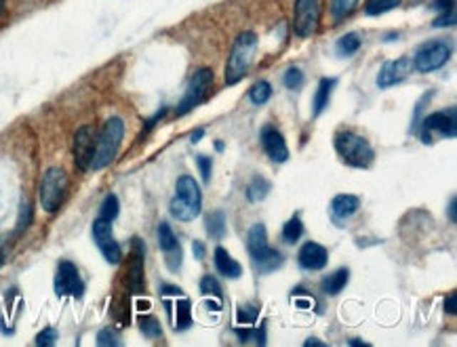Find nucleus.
<instances>
[{"label":"nucleus","mask_w":457,"mask_h":347,"mask_svg":"<svg viewBox=\"0 0 457 347\" xmlns=\"http://www.w3.org/2000/svg\"><path fill=\"white\" fill-rule=\"evenodd\" d=\"M171 215L178 221H194L202 211V192L194 177L182 175L175 183V196L169 204Z\"/></svg>","instance_id":"obj_1"},{"label":"nucleus","mask_w":457,"mask_h":347,"mask_svg":"<svg viewBox=\"0 0 457 347\" xmlns=\"http://www.w3.org/2000/svg\"><path fill=\"white\" fill-rule=\"evenodd\" d=\"M255 53H257V34L255 32L238 34V38L232 44L228 63H226V85L232 87L247 76V72L255 59Z\"/></svg>","instance_id":"obj_2"},{"label":"nucleus","mask_w":457,"mask_h":347,"mask_svg":"<svg viewBox=\"0 0 457 347\" xmlns=\"http://www.w3.org/2000/svg\"><path fill=\"white\" fill-rule=\"evenodd\" d=\"M337 156L354 169H369L375 160V152L365 137L352 133V130H339L333 139Z\"/></svg>","instance_id":"obj_3"},{"label":"nucleus","mask_w":457,"mask_h":347,"mask_svg":"<svg viewBox=\"0 0 457 347\" xmlns=\"http://www.w3.org/2000/svg\"><path fill=\"white\" fill-rule=\"evenodd\" d=\"M125 137V123L118 116H112L106 120L103 129L99 133V139L95 141V154H93L91 169L93 171H101L106 167H110L118 154V147L123 143Z\"/></svg>","instance_id":"obj_4"},{"label":"nucleus","mask_w":457,"mask_h":347,"mask_svg":"<svg viewBox=\"0 0 457 347\" xmlns=\"http://www.w3.org/2000/svg\"><path fill=\"white\" fill-rule=\"evenodd\" d=\"M247 251L251 255V259L255 263L257 271L260 274H270L276 271L282 263L284 257L270 249V242H268V234H266V225L264 223H255L251 225V229L247 232Z\"/></svg>","instance_id":"obj_5"},{"label":"nucleus","mask_w":457,"mask_h":347,"mask_svg":"<svg viewBox=\"0 0 457 347\" xmlns=\"http://www.w3.org/2000/svg\"><path fill=\"white\" fill-rule=\"evenodd\" d=\"M68 194V175L59 167L46 169L41 181V207L46 213H57Z\"/></svg>","instance_id":"obj_6"},{"label":"nucleus","mask_w":457,"mask_h":347,"mask_svg":"<svg viewBox=\"0 0 457 347\" xmlns=\"http://www.w3.org/2000/svg\"><path fill=\"white\" fill-rule=\"evenodd\" d=\"M211 87H213V72H211L209 68L196 70L194 76H192L190 83H188V88H185V93H183L182 101H180L178 108H175V114H178V116H185L188 112H192L194 108H198V105L205 101V97H207V93L211 90Z\"/></svg>","instance_id":"obj_7"},{"label":"nucleus","mask_w":457,"mask_h":347,"mask_svg":"<svg viewBox=\"0 0 457 347\" xmlns=\"http://www.w3.org/2000/svg\"><path fill=\"white\" fill-rule=\"evenodd\" d=\"M449 57H451V46H449V43H445V41H430V43H426L423 46L417 48V53L413 57V68L417 72H423V74L436 72V70H441L449 61Z\"/></svg>","instance_id":"obj_8"},{"label":"nucleus","mask_w":457,"mask_h":347,"mask_svg":"<svg viewBox=\"0 0 457 347\" xmlns=\"http://www.w3.org/2000/svg\"><path fill=\"white\" fill-rule=\"evenodd\" d=\"M320 21V2L319 0H295V13H293V32L299 38H308L317 32Z\"/></svg>","instance_id":"obj_9"},{"label":"nucleus","mask_w":457,"mask_h":347,"mask_svg":"<svg viewBox=\"0 0 457 347\" xmlns=\"http://www.w3.org/2000/svg\"><path fill=\"white\" fill-rule=\"evenodd\" d=\"M93 240L97 244V249L101 251L103 259L110 265H118L123 261V251L120 244L116 242L114 234H112V223L106 219L97 217L93 223Z\"/></svg>","instance_id":"obj_10"},{"label":"nucleus","mask_w":457,"mask_h":347,"mask_svg":"<svg viewBox=\"0 0 457 347\" xmlns=\"http://www.w3.org/2000/svg\"><path fill=\"white\" fill-rule=\"evenodd\" d=\"M85 284L81 280V274L72 261H59L57 276H55V295L57 297H83Z\"/></svg>","instance_id":"obj_11"},{"label":"nucleus","mask_w":457,"mask_h":347,"mask_svg":"<svg viewBox=\"0 0 457 347\" xmlns=\"http://www.w3.org/2000/svg\"><path fill=\"white\" fill-rule=\"evenodd\" d=\"M419 130H421V141H423V143H430V141H432V137H430L432 130H438L443 137H456V108H449V110H441V112L430 114L428 118H423V120L419 123Z\"/></svg>","instance_id":"obj_12"},{"label":"nucleus","mask_w":457,"mask_h":347,"mask_svg":"<svg viewBox=\"0 0 457 347\" xmlns=\"http://www.w3.org/2000/svg\"><path fill=\"white\" fill-rule=\"evenodd\" d=\"M158 244L165 253V259H167V265L171 271H180V265H182V244L173 232V227L163 221L158 225Z\"/></svg>","instance_id":"obj_13"},{"label":"nucleus","mask_w":457,"mask_h":347,"mask_svg":"<svg viewBox=\"0 0 457 347\" xmlns=\"http://www.w3.org/2000/svg\"><path fill=\"white\" fill-rule=\"evenodd\" d=\"M260 139H262V147L264 152L268 154V158L280 165V162H287L289 160V147H287V141L282 137V133L272 127V125H266L262 127L260 133Z\"/></svg>","instance_id":"obj_14"},{"label":"nucleus","mask_w":457,"mask_h":347,"mask_svg":"<svg viewBox=\"0 0 457 347\" xmlns=\"http://www.w3.org/2000/svg\"><path fill=\"white\" fill-rule=\"evenodd\" d=\"M413 72V59L409 57H399L394 61H386L379 76H377V87L390 88L405 81Z\"/></svg>","instance_id":"obj_15"},{"label":"nucleus","mask_w":457,"mask_h":347,"mask_svg":"<svg viewBox=\"0 0 457 347\" xmlns=\"http://www.w3.org/2000/svg\"><path fill=\"white\" fill-rule=\"evenodd\" d=\"M93 154H95V137L91 127H81L74 135V162L78 171L91 169Z\"/></svg>","instance_id":"obj_16"},{"label":"nucleus","mask_w":457,"mask_h":347,"mask_svg":"<svg viewBox=\"0 0 457 347\" xmlns=\"http://www.w3.org/2000/svg\"><path fill=\"white\" fill-rule=\"evenodd\" d=\"M297 263L302 269H308V271H319L322 269L327 263H329V251L319 244V242H306L299 253H297Z\"/></svg>","instance_id":"obj_17"},{"label":"nucleus","mask_w":457,"mask_h":347,"mask_svg":"<svg viewBox=\"0 0 457 347\" xmlns=\"http://www.w3.org/2000/svg\"><path fill=\"white\" fill-rule=\"evenodd\" d=\"M361 209V198L354 194H337L331 202V217L335 223H344Z\"/></svg>","instance_id":"obj_18"},{"label":"nucleus","mask_w":457,"mask_h":347,"mask_svg":"<svg viewBox=\"0 0 457 347\" xmlns=\"http://www.w3.org/2000/svg\"><path fill=\"white\" fill-rule=\"evenodd\" d=\"M213 261H215L217 271H220L224 278H232V280H234V278H240V276H242V265L236 259H232V255H230L224 247H217V249H215Z\"/></svg>","instance_id":"obj_19"},{"label":"nucleus","mask_w":457,"mask_h":347,"mask_svg":"<svg viewBox=\"0 0 457 347\" xmlns=\"http://www.w3.org/2000/svg\"><path fill=\"white\" fill-rule=\"evenodd\" d=\"M348 280H350V269L348 267H342V269H335L333 274H329L324 280H322V293L324 295H339L344 289H346V284H348Z\"/></svg>","instance_id":"obj_20"},{"label":"nucleus","mask_w":457,"mask_h":347,"mask_svg":"<svg viewBox=\"0 0 457 347\" xmlns=\"http://www.w3.org/2000/svg\"><path fill=\"white\" fill-rule=\"evenodd\" d=\"M133 247H135V253H133V265H131V289L133 291H141V282H143V255H145V247L143 242L135 238L133 240Z\"/></svg>","instance_id":"obj_21"},{"label":"nucleus","mask_w":457,"mask_h":347,"mask_svg":"<svg viewBox=\"0 0 457 347\" xmlns=\"http://www.w3.org/2000/svg\"><path fill=\"white\" fill-rule=\"evenodd\" d=\"M335 85H337V78H320L317 95H314V99H312V112H314V116H320L322 110L329 105V97H331Z\"/></svg>","instance_id":"obj_22"},{"label":"nucleus","mask_w":457,"mask_h":347,"mask_svg":"<svg viewBox=\"0 0 457 347\" xmlns=\"http://www.w3.org/2000/svg\"><path fill=\"white\" fill-rule=\"evenodd\" d=\"M171 318H173V328L178 333L182 331H188L192 326V304L190 299H178L175 301V314L171 311Z\"/></svg>","instance_id":"obj_23"},{"label":"nucleus","mask_w":457,"mask_h":347,"mask_svg":"<svg viewBox=\"0 0 457 347\" xmlns=\"http://www.w3.org/2000/svg\"><path fill=\"white\" fill-rule=\"evenodd\" d=\"M205 225H207V234H209L213 240H222V238L226 236V229H228V227H226V215H224V211H213V213H209Z\"/></svg>","instance_id":"obj_24"},{"label":"nucleus","mask_w":457,"mask_h":347,"mask_svg":"<svg viewBox=\"0 0 457 347\" xmlns=\"http://www.w3.org/2000/svg\"><path fill=\"white\" fill-rule=\"evenodd\" d=\"M270 194V181L264 177H253V181L247 185V200L249 202H260Z\"/></svg>","instance_id":"obj_25"},{"label":"nucleus","mask_w":457,"mask_h":347,"mask_svg":"<svg viewBox=\"0 0 457 347\" xmlns=\"http://www.w3.org/2000/svg\"><path fill=\"white\" fill-rule=\"evenodd\" d=\"M302 236H304V223H302V219L297 217V215L291 217L282 225V240L287 244H295Z\"/></svg>","instance_id":"obj_26"},{"label":"nucleus","mask_w":457,"mask_h":347,"mask_svg":"<svg viewBox=\"0 0 457 347\" xmlns=\"http://www.w3.org/2000/svg\"><path fill=\"white\" fill-rule=\"evenodd\" d=\"M270 97H272V85L266 83V81H260V83H255L253 87L249 88V101L253 105H264V103L270 101Z\"/></svg>","instance_id":"obj_27"},{"label":"nucleus","mask_w":457,"mask_h":347,"mask_svg":"<svg viewBox=\"0 0 457 347\" xmlns=\"http://www.w3.org/2000/svg\"><path fill=\"white\" fill-rule=\"evenodd\" d=\"M335 46H337V55H339V57H352V55H356L359 48H361V38H359V34L350 32V34L342 36Z\"/></svg>","instance_id":"obj_28"},{"label":"nucleus","mask_w":457,"mask_h":347,"mask_svg":"<svg viewBox=\"0 0 457 347\" xmlns=\"http://www.w3.org/2000/svg\"><path fill=\"white\" fill-rule=\"evenodd\" d=\"M403 0H366L365 13L369 17H375V15H381V13H388L392 9H396Z\"/></svg>","instance_id":"obj_29"},{"label":"nucleus","mask_w":457,"mask_h":347,"mask_svg":"<svg viewBox=\"0 0 457 347\" xmlns=\"http://www.w3.org/2000/svg\"><path fill=\"white\" fill-rule=\"evenodd\" d=\"M356 4H359V0H331V17L335 21H339V19L348 17Z\"/></svg>","instance_id":"obj_30"},{"label":"nucleus","mask_w":457,"mask_h":347,"mask_svg":"<svg viewBox=\"0 0 457 347\" xmlns=\"http://www.w3.org/2000/svg\"><path fill=\"white\" fill-rule=\"evenodd\" d=\"M118 213H120V204H118V198L114 196V194H110V196H106V200H103V204H101V209H99V217L106 219V221H114V219L118 217Z\"/></svg>","instance_id":"obj_31"},{"label":"nucleus","mask_w":457,"mask_h":347,"mask_svg":"<svg viewBox=\"0 0 457 347\" xmlns=\"http://www.w3.org/2000/svg\"><path fill=\"white\" fill-rule=\"evenodd\" d=\"M139 328H141V333H143L145 337H150V339H156V337L163 335V328H160L158 320H156L154 316H150V314L139 318Z\"/></svg>","instance_id":"obj_32"},{"label":"nucleus","mask_w":457,"mask_h":347,"mask_svg":"<svg viewBox=\"0 0 457 347\" xmlns=\"http://www.w3.org/2000/svg\"><path fill=\"white\" fill-rule=\"evenodd\" d=\"M200 293H202V295H213L215 299H222V297H224L222 284H220L217 278H213V276H202V280H200Z\"/></svg>","instance_id":"obj_33"},{"label":"nucleus","mask_w":457,"mask_h":347,"mask_svg":"<svg viewBox=\"0 0 457 347\" xmlns=\"http://www.w3.org/2000/svg\"><path fill=\"white\" fill-rule=\"evenodd\" d=\"M282 83H284V87L291 88V90H299V88L304 87V72L299 70V68H289L287 72H284V76H282Z\"/></svg>","instance_id":"obj_34"},{"label":"nucleus","mask_w":457,"mask_h":347,"mask_svg":"<svg viewBox=\"0 0 457 347\" xmlns=\"http://www.w3.org/2000/svg\"><path fill=\"white\" fill-rule=\"evenodd\" d=\"M260 316V309L255 305H245V307H238V314H236V320L238 324H253Z\"/></svg>","instance_id":"obj_35"},{"label":"nucleus","mask_w":457,"mask_h":347,"mask_svg":"<svg viewBox=\"0 0 457 347\" xmlns=\"http://www.w3.org/2000/svg\"><path fill=\"white\" fill-rule=\"evenodd\" d=\"M120 337L112 328H101L97 333V346H120Z\"/></svg>","instance_id":"obj_36"},{"label":"nucleus","mask_w":457,"mask_h":347,"mask_svg":"<svg viewBox=\"0 0 457 347\" xmlns=\"http://www.w3.org/2000/svg\"><path fill=\"white\" fill-rule=\"evenodd\" d=\"M430 97H432V93H426L421 99H419V103L415 105V112H413V123H411V133H417V129H419V123H421V112H423V108L430 103Z\"/></svg>","instance_id":"obj_37"},{"label":"nucleus","mask_w":457,"mask_h":347,"mask_svg":"<svg viewBox=\"0 0 457 347\" xmlns=\"http://www.w3.org/2000/svg\"><path fill=\"white\" fill-rule=\"evenodd\" d=\"M196 162H198V169H200V175H202V181L205 183H211V173H213V162L209 156H196Z\"/></svg>","instance_id":"obj_38"},{"label":"nucleus","mask_w":457,"mask_h":347,"mask_svg":"<svg viewBox=\"0 0 457 347\" xmlns=\"http://www.w3.org/2000/svg\"><path fill=\"white\" fill-rule=\"evenodd\" d=\"M55 341H57V331L55 328H45V331H41L38 335H36V346L41 347H51L55 346Z\"/></svg>","instance_id":"obj_39"},{"label":"nucleus","mask_w":457,"mask_h":347,"mask_svg":"<svg viewBox=\"0 0 457 347\" xmlns=\"http://www.w3.org/2000/svg\"><path fill=\"white\" fill-rule=\"evenodd\" d=\"M30 221H32V207H30L28 202H24V204H21L19 223H17V232H15V234H24V229L30 225Z\"/></svg>","instance_id":"obj_40"},{"label":"nucleus","mask_w":457,"mask_h":347,"mask_svg":"<svg viewBox=\"0 0 457 347\" xmlns=\"http://www.w3.org/2000/svg\"><path fill=\"white\" fill-rule=\"evenodd\" d=\"M456 24V13H453V9L451 11H443V17H438L436 21H434V26L438 28V26H453Z\"/></svg>","instance_id":"obj_41"},{"label":"nucleus","mask_w":457,"mask_h":347,"mask_svg":"<svg viewBox=\"0 0 457 347\" xmlns=\"http://www.w3.org/2000/svg\"><path fill=\"white\" fill-rule=\"evenodd\" d=\"M445 311H447V314H453V316L457 314V295L456 293H451V295L447 297V301H445Z\"/></svg>","instance_id":"obj_42"},{"label":"nucleus","mask_w":457,"mask_h":347,"mask_svg":"<svg viewBox=\"0 0 457 347\" xmlns=\"http://www.w3.org/2000/svg\"><path fill=\"white\" fill-rule=\"evenodd\" d=\"M192 251H194V257H196V259H205V244H202L200 240H194V242H192Z\"/></svg>","instance_id":"obj_43"},{"label":"nucleus","mask_w":457,"mask_h":347,"mask_svg":"<svg viewBox=\"0 0 457 347\" xmlns=\"http://www.w3.org/2000/svg\"><path fill=\"white\" fill-rule=\"evenodd\" d=\"M6 255H9V240H6V238H0V267L4 265Z\"/></svg>","instance_id":"obj_44"},{"label":"nucleus","mask_w":457,"mask_h":347,"mask_svg":"<svg viewBox=\"0 0 457 347\" xmlns=\"http://www.w3.org/2000/svg\"><path fill=\"white\" fill-rule=\"evenodd\" d=\"M449 219H451L453 223L457 221V198H456V196H453V198L449 200Z\"/></svg>","instance_id":"obj_45"},{"label":"nucleus","mask_w":457,"mask_h":347,"mask_svg":"<svg viewBox=\"0 0 457 347\" xmlns=\"http://www.w3.org/2000/svg\"><path fill=\"white\" fill-rule=\"evenodd\" d=\"M160 293H163V295H183L182 289H178V286H169V284H165V286L160 289Z\"/></svg>","instance_id":"obj_46"},{"label":"nucleus","mask_w":457,"mask_h":347,"mask_svg":"<svg viewBox=\"0 0 457 347\" xmlns=\"http://www.w3.org/2000/svg\"><path fill=\"white\" fill-rule=\"evenodd\" d=\"M304 346L306 347H310V346L324 347V341H320V339H317V337H310V339H306V341H304Z\"/></svg>","instance_id":"obj_47"},{"label":"nucleus","mask_w":457,"mask_h":347,"mask_svg":"<svg viewBox=\"0 0 457 347\" xmlns=\"http://www.w3.org/2000/svg\"><path fill=\"white\" fill-rule=\"evenodd\" d=\"M202 135H205V129H196V133H192L190 141H192V143H198V141L202 139Z\"/></svg>","instance_id":"obj_48"},{"label":"nucleus","mask_w":457,"mask_h":347,"mask_svg":"<svg viewBox=\"0 0 457 347\" xmlns=\"http://www.w3.org/2000/svg\"><path fill=\"white\" fill-rule=\"evenodd\" d=\"M350 346H366V341H363V339H352Z\"/></svg>","instance_id":"obj_49"},{"label":"nucleus","mask_w":457,"mask_h":347,"mask_svg":"<svg viewBox=\"0 0 457 347\" xmlns=\"http://www.w3.org/2000/svg\"><path fill=\"white\" fill-rule=\"evenodd\" d=\"M4 13V0H0V15Z\"/></svg>","instance_id":"obj_50"}]
</instances>
